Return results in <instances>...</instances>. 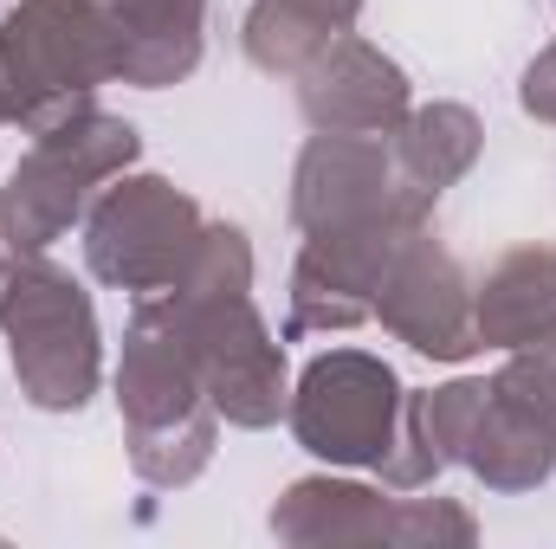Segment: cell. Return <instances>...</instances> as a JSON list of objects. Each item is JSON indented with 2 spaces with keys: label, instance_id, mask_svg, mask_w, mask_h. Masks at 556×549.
Instances as JSON below:
<instances>
[{
  "label": "cell",
  "instance_id": "cell-15",
  "mask_svg": "<svg viewBox=\"0 0 556 549\" xmlns=\"http://www.w3.org/2000/svg\"><path fill=\"white\" fill-rule=\"evenodd\" d=\"M124 26V85L168 91L207 52V0H104Z\"/></svg>",
  "mask_w": 556,
  "mask_h": 549
},
{
  "label": "cell",
  "instance_id": "cell-7",
  "mask_svg": "<svg viewBox=\"0 0 556 549\" xmlns=\"http://www.w3.org/2000/svg\"><path fill=\"white\" fill-rule=\"evenodd\" d=\"M402 375L369 356V349H324L304 362V375L291 382V439L337 465V472H382V459L395 452V433H402Z\"/></svg>",
  "mask_w": 556,
  "mask_h": 549
},
{
  "label": "cell",
  "instance_id": "cell-18",
  "mask_svg": "<svg viewBox=\"0 0 556 549\" xmlns=\"http://www.w3.org/2000/svg\"><path fill=\"white\" fill-rule=\"evenodd\" d=\"M518 104H525V117L556 124V39L525 65V78H518Z\"/></svg>",
  "mask_w": 556,
  "mask_h": 549
},
{
  "label": "cell",
  "instance_id": "cell-16",
  "mask_svg": "<svg viewBox=\"0 0 556 549\" xmlns=\"http://www.w3.org/2000/svg\"><path fill=\"white\" fill-rule=\"evenodd\" d=\"M389 149H395L402 181L415 188L420 201H440L453 181L472 175V162H479V149H485V124H479L466 104H415V111L389 130Z\"/></svg>",
  "mask_w": 556,
  "mask_h": 549
},
{
  "label": "cell",
  "instance_id": "cell-5",
  "mask_svg": "<svg viewBox=\"0 0 556 549\" xmlns=\"http://www.w3.org/2000/svg\"><path fill=\"white\" fill-rule=\"evenodd\" d=\"M142 130L117 111H78L20 149L0 181V240L7 253H52L72 227H85L91 201L137 168Z\"/></svg>",
  "mask_w": 556,
  "mask_h": 549
},
{
  "label": "cell",
  "instance_id": "cell-10",
  "mask_svg": "<svg viewBox=\"0 0 556 549\" xmlns=\"http://www.w3.org/2000/svg\"><path fill=\"white\" fill-rule=\"evenodd\" d=\"M485 491H538L556 472V343L511 349L498 375H485V401L459 459Z\"/></svg>",
  "mask_w": 556,
  "mask_h": 549
},
{
  "label": "cell",
  "instance_id": "cell-12",
  "mask_svg": "<svg viewBox=\"0 0 556 549\" xmlns=\"http://www.w3.org/2000/svg\"><path fill=\"white\" fill-rule=\"evenodd\" d=\"M402 201H420V194L402 181L389 137L311 130V142L298 149V168H291V227L298 233L356 227V220H376V214H389Z\"/></svg>",
  "mask_w": 556,
  "mask_h": 549
},
{
  "label": "cell",
  "instance_id": "cell-19",
  "mask_svg": "<svg viewBox=\"0 0 556 549\" xmlns=\"http://www.w3.org/2000/svg\"><path fill=\"white\" fill-rule=\"evenodd\" d=\"M7 259H13V253H7V240H0V278H7Z\"/></svg>",
  "mask_w": 556,
  "mask_h": 549
},
{
  "label": "cell",
  "instance_id": "cell-11",
  "mask_svg": "<svg viewBox=\"0 0 556 549\" xmlns=\"http://www.w3.org/2000/svg\"><path fill=\"white\" fill-rule=\"evenodd\" d=\"M376 323L395 343H408L415 356L453 362V369L485 349L479 343V317H472V278L440 246L433 220L395 253V266H389L382 291H376Z\"/></svg>",
  "mask_w": 556,
  "mask_h": 549
},
{
  "label": "cell",
  "instance_id": "cell-8",
  "mask_svg": "<svg viewBox=\"0 0 556 549\" xmlns=\"http://www.w3.org/2000/svg\"><path fill=\"white\" fill-rule=\"evenodd\" d=\"M201 227L207 214L188 188L149 168H124L85 214V266L98 284L130 291V297L168 291L188 266Z\"/></svg>",
  "mask_w": 556,
  "mask_h": 549
},
{
  "label": "cell",
  "instance_id": "cell-14",
  "mask_svg": "<svg viewBox=\"0 0 556 549\" xmlns=\"http://www.w3.org/2000/svg\"><path fill=\"white\" fill-rule=\"evenodd\" d=\"M472 317L485 349H538L556 343V246H511L472 284Z\"/></svg>",
  "mask_w": 556,
  "mask_h": 549
},
{
  "label": "cell",
  "instance_id": "cell-6",
  "mask_svg": "<svg viewBox=\"0 0 556 549\" xmlns=\"http://www.w3.org/2000/svg\"><path fill=\"white\" fill-rule=\"evenodd\" d=\"M266 531L291 549H343V544L472 549L479 544V518L459 498H415V491L337 478V465L311 472V478H291L278 491Z\"/></svg>",
  "mask_w": 556,
  "mask_h": 549
},
{
  "label": "cell",
  "instance_id": "cell-2",
  "mask_svg": "<svg viewBox=\"0 0 556 549\" xmlns=\"http://www.w3.org/2000/svg\"><path fill=\"white\" fill-rule=\"evenodd\" d=\"M117 408H124V446L130 472L155 491H181L214 465L220 413L201 388L194 349L181 343L162 297H137L124 356H117Z\"/></svg>",
  "mask_w": 556,
  "mask_h": 549
},
{
  "label": "cell",
  "instance_id": "cell-13",
  "mask_svg": "<svg viewBox=\"0 0 556 549\" xmlns=\"http://www.w3.org/2000/svg\"><path fill=\"white\" fill-rule=\"evenodd\" d=\"M408 111H415V85H408V72H402L382 46L356 39V33L330 39V46L298 72V117H304L311 130H337V137H389Z\"/></svg>",
  "mask_w": 556,
  "mask_h": 549
},
{
  "label": "cell",
  "instance_id": "cell-1",
  "mask_svg": "<svg viewBox=\"0 0 556 549\" xmlns=\"http://www.w3.org/2000/svg\"><path fill=\"white\" fill-rule=\"evenodd\" d=\"M162 297V310L175 317L181 343L194 349L201 388L220 413V426H247L266 433L285 420L291 401V369H285V336L253 304V240L233 220H207L181 278Z\"/></svg>",
  "mask_w": 556,
  "mask_h": 549
},
{
  "label": "cell",
  "instance_id": "cell-17",
  "mask_svg": "<svg viewBox=\"0 0 556 549\" xmlns=\"http://www.w3.org/2000/svg\"><path fill=\"white\" fill-rule=\"evenodd\" d=\"M363 0H253L240 46L266 78H298L330 39H343L356 26Z\"/></svg>",
  "mask_w": 556,
  "mask_h": 549
},
{
  "label": "cell",
  "instance_id": "cell-4",
  "mask_svg": "<svg viewBox=\"0 0 556 549\" xmlns=\"http://www.w3.org/2000/svg\"><path fill=\"white\" fill-rule=\"evenodd\" d=\"M0 343L20 395L39 413H78L104 382L98 304L46 253H13L0 278Z\"/></svg>",
  "mask_w": 556,
  "mask_h": 549
},
{
  "label": "cell",
  "instance_id": "cell-9",
  "mask_svg": "<svg viewBox=\"0 0 556 549\" xmlns=\"http://www.w3.org/2000/svg\"><path fill=\"white\" fill-rule=\"evenodd\" d=\"M433 220L427 201H402L376 220L356 227H330V233H304L298 266H291V310H285V343L304 336H330V330H356L376 317V291L395 266V253Z\"/></svg>",
  "mask_w": 556,
  "mask_h": 549
},
{
  "label": "cell",
  "instance_id": "cell-3",
  "mask_svg": "<svg viewBox=\"0 0 556 549\" xmlns=\"http://www.w3.org/2000/svg\"><path fill=\"white\" fill-rule=\"evenodd\" d=\"M124 78V26L104 0H13L0 13V124L39 137Z\"/></svg>",
  "mask_w": 556,
  "mask_h": 549
}]
</instances>
